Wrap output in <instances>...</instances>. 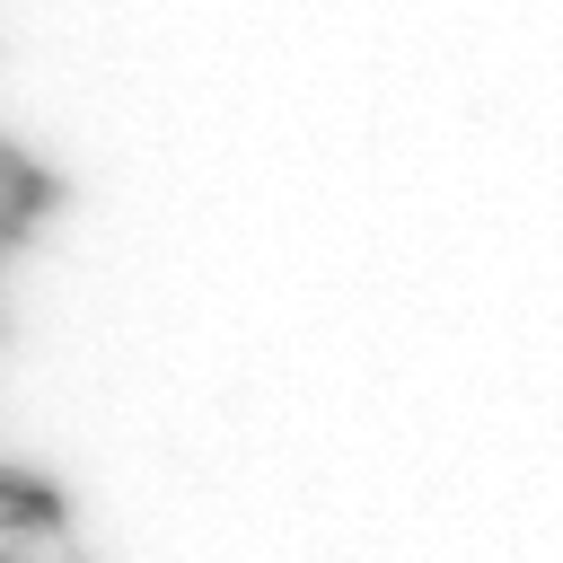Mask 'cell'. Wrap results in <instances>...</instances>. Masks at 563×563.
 <instances>
[]
</instances>
